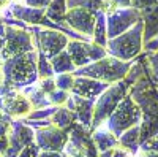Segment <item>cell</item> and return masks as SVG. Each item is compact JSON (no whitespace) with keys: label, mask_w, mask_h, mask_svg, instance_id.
<instances>
[{"label":"cell","mask_w":158,"mask_h":157,"mask_svg":"<svg viewBox=\"0 0 158 157\" xmlns=\"http://www.w3.org/2000/svg\"><path fill=\"white\" fill-rule=\"evenodd\" d=\"M118 146L125 148L131 154H136L139 149V125H135L128 129L118 137Z\"/></svg>","instance_id":"603a6c76"},{"label":"cell","mask_w":158,"mask_h":157,"mask_svg":"<svg viewBox=\"0 0 158 157\" xmlns=\"http://www.w3.org/2000/svg\"><path fill=\"white\" fill-rule=\"evenodd\" d=\"M115 5L118 8H127V7H131V0H114Z\"/></svg>","instance_id":"f35d334b"},{"label":"cell","mask_w":158,"mask_h":157,"mask_svg":"<svg viewBox=\"0 0 158 157\" xmlns=\"http://www.w3.org/2000/svg\"><path fill=\"white\" fill-rule=\"evenodd\" d=\"M142 33H144V24L141 19L130 30L108 40L106 43L108 56L123 60V62L135 60L142 52Z\"/></svg>","instance_id":"3957f363"},{"label":"cell","mask_w":158,"mask_h":157,"mask_svg":"<svg viewBox=\"0 0 158 157\" xmlns=\"http://www.w3.org/2000/svg\"><path fill=\"white\" fill-rule=\"evenodd\" d=\"M109 86L111 84L100 83L97 80H92V78L74 76L73 87L70 90V94L77 95V97H82V98H89V100H97Z\"/></svg>","instance_id":"2e32d148"},{"label":"cell","mask_w":158,"mask_h":157,"mask_svg":"<svg viewBox=\"0 0 158 157\" xmlns=\"http://www.w3.org/2000/svg\"><path fill=\"white\" fill-rule=\"evenodd\" d=\"M40 148L36 146V143L33 141V143H30L29 146H25L19 154H18V157H38L40 155Z\"/></svg>","instance_id":"836d02e7"},{"label":"cell","mask_w":158,"mask_h":157,"mask_svg":"<svg viewBox=\"0 0 158 157\" xmlns=\"http://www.w3.org/2000/svg\"><path fill=\"white\" fill-rule=\"evenodd\" d=\"M35 84H36V86L40 87V90H41V92H44L46 95H49L51 92H54V90L57 89L54 78H41V80H38Z\"/></svg>","instance_id":"4dcf8cb0"},{"label":"cell","mask_w":158,"mask_h":157,"mask_svg":"<svg viewBox=\"0 0 158 157\" xmlns=\"http://www.w3.org/2000/svg\"><path fill=\"white\" fill-rule=\"evenodd\" d=\"M5 45V24L0 25V62H2V49Z\"/></svg>","instance_id":"74e56055"},{"label":"cell","mask_w":158,"mask_h":157,"mask_svg":"<svg viewBox=\"0 0 158 157\" xmlns=\"http://www.w3.org/2000/svg\"><path fill=\"white\" fill-rule=\"evenodd\" d=\"M92 41L95 45H100L103 48H106L108 43V29H106V15L101 11L97 13V19H95V29L94 35H92Z\"/></svg>","instance_id":"cb8c5ba5"},{"label":"cell","mask_w":158,"mask_h":157,"mask_svg":"<svg viewBox=\"0 0 158 157\" xmlns=\"http://www.w3.org/2000/svg\"><path fill=\"white\" fill-rule=\"evenodd\" d=\"M128 95L141 108L142 114L158 116V81H153L150 70L130 87Z\"/></svg>","instance_id":"8992f818"},{"label":"cell","mask_w":158,"mask_h":157,"mask_svg":"<svg viewBox=\"0 0 158 157\" xmlns=\"http://www.w3.org/2000/svg\"><path fill=\"white\" fill-rule=\"evenodd\" d=\"M67 141H68V132L57 129L54 125H48L35 130V143L40 148V151L62 152Z\"/></svg>","instance_id":"4fadbf2b"},{"label":"cell","mask_w":158,"mask_h":157,"mask_svg":"<svg viewBox=\"0 0 158 157\" xmlns=\"http://www.w3.org/2000/svg\"><path fill=\"white\" fill-rule=\"evenodd\" d=\"M2 116H3V110H2V98H0V119H2Z\"/></svg>","instance_id":"60d3db41"},{"label":"cell","mask_w":158,"mask_h":157,"mask_svg":"<svg viewBox=\"0 0 158 157\" xmlns=\"http://www.w3.org/2000/svg\"><path fill=\"white\" fill-rule=\"evenodd\" d=\"M36 70H38V80L41 78H54V70L48 57H44L41 52H38V60H36Z\"/></svg>","instance_id":"484cf974"},{"label":"cell","mask_w":158,"mask_h":157,"mask_svg":"<svg viewBox=\"0 0 158 157\" xmlns=\"http://www.w3.org/2000/svg\"><path fill=\"white\" fill-rule=\"evenodd\" d=\"M35 141V130L22 119L13 121L8 130V149L3 157H18V154Z\"/></svg>","instance_id":"7c38bea8"},{"label":"cell","mask_w":158,"mask_h":157,"mask_svg":"<svg viewBox=\"0 0 158 157\" xmlns=\"http://www.w3.org/2000/svg\"><path fill=\"white\" fill-rule=\"evenodd\" d=\"M67 52L70 54L76 70L108 56L106 48L95 45L94 41H84V40H70L67 45Z\"/></svg>","instance_id":"9c48e42d"},{"label":"cell","mask_w":158,"mask_h":157,"mask_svg":"<svg viewBox=\"0 0 158 157\" xmlns=\"http://www.w3.org/2000/svg\"><path fill=\"white\" fill-rule=\"evenodd\" d=\"M141 19L144 24L142 51H146V54H155L158 51V2L142 11Z\"/></svg>","instance_id":"5bb4252c"},{"label":"cell","mask_w":158,"mask_h":157,"mask_svg":"<svg viewBox=\"0 0 158 157\" xmlns=\"http://www.w3.org/2000/svg\"><path fill=\"white\" fill-rule=\"evenodd\" d=\"M49 122H51V125L68 132L71 129V125L74 122H77V119H76V114L73 111H70L67 107H59L57 111L49 117Z\"/></svg>","instance_id":"d6986e66"},{"label":"cell","mask_w":158,"mask_h":157,"mask_svg":"<svg viewBox=\"0 0 158 157\" xmlns=\"http://www.w3.org/2000/svg\"><path fill=\"white\" fill-rule=\"evenodd\" d=\"M92 141H94L98 154L118 145V138L111 132V130L106 129V125H101L95 130H92Z\"/></svg>","instance_id":"ac0fdd59"},{"label":"cell","mask_w":158,"mask_h":157,"mask_svg":"<svg viewBox=\"0 0 158 157\" xmlns=\"http://www.w3.org/2000/svg\"><path fill=\"white\" fill-rule=\"evenodd\" d=\"M156 2L158 0H131V7L136 8L139 13H142V11L149 10L150 7H153Z\"/></svg>","instance_id":"e575fe53"},{"label":"cell","mask_w":158,"mask_h":157,"mask_svg":"<svg viewBox=\"0 0 158 157\" xmlns=\"http://www.w3.org/2000/svg\"><path fill=\"white\" fill-rule=\"evenodd\" d=\"M141 21V13L133 8V7H127V8H118L114 13L106 16V29H108V40L115 38L118 35H122L123 32L130 30L135 24Z\"/></svg>","instance_id":"8fae6325"},{"label":"cell","mask_w":158,"mask_h":157,"mask_svg":"<svg viewBox=\"0 0 158 157\" xmlns=\"http://www.w3.org/2000/svg\"><path fill=\"white\" fill-rule=\"evenodd\" d=\"M35 51L33 35L27 27L5 25V45L2 49V62L21 54Z\"/></svg>","instance_id":"ba28073f"},{"label":"cell","mask_w":158,"mask_h":157,"mask_svg":"<svg viewBox=\"0 0 158 157\" xmlns=\"http://www.w3.org/2000/svg\"><path fill=\"white\" fill-rule=\"evenodd\" d=\"M57 108H59V107H48V108L32 110L25 119H27V121H48L49 117L57 111Z\"/></svg>","instance_id":"4316f807"},{"label":"cell","mask_w":158,"mask_h":157,"mask_svg":"<svg viewBox=\"0 0 158 157\" xmlns=\"http://www.w3.org/2000/svg\"><path fill=\"white\" fill-rule=\"evenodd\" d=\"M0 98H2L3 114L11 117L13 121L25 119L29 113L33 110L29 98L22 94V90H8Z\"/></svg>","instance_id":"9a60e30c"},{"label":"cell","mask_w":158,"mask_h":157,"mask_svg":"<svg viewBox=\"0 0 158 157\" xmlns=\"http://www.w3.org/2000/svg\"><path fill=\"white\" fill-rule=\"evenodd\" d=\"M138 151H144V152H153V154H158V135L155 137H150L149 140L142 141L139 145V149Z\"/></svg>","instance_id":"1f68e13d"},{"label":"cell","mask_w":158,"mask_h":157,"mask_svg":"<svg viewBox=\"0 0 158 157\" xmlns=\"http://www.w3.org/2000/svg\"><path fill=\"white\" fill-rule=\"evenodd\" d=\"M141 119H142L141 108L133 102V98L127 94L103 125H106V129L111 130V132L118 138L123 132H127L128 129L139 125Z\"/></svg>","instance_id":"5b68a950"},{"label":"cell","mask_w":158,"mask_h":157,"mask_svg":"<svg viewBox=\"0 0 158 157\" xmlns=\"http://www.w3.org/2000/svg\"><path fill=\"white\" fill-rule=\"evenodd\" d=\"M98 157H135V154H131L125 148L117 145V146H114V148H111L108 151H104V152H100Z\"/></svg>","instance_id":"f546056e"},{"label":"cell","mask_w":158,"mask_h":157,"mask_svg":"<svg viewBox=\"0 0 158 157\" xmlns=\"http://www.w3.org/2000/svg\"><path fill=\"white\" fill-rule=\"evenodd\" d=\"M155 135H158V116L142 114V119L139 122V145Z\"/></svg>","instance_id":"44dd1931"},{"label":"cell","mask_w":158,"mask_h":157,"mask_svg":"<svg viewBox=\"0 0 158 157\" xmlns=\"http://www.w3.org/2000/svg\"><path fill=\"white\" fill-rule=\"evenodd\" d=\"M0 25H3V22H2V19H0Z\"/></svg>","instance_id":"b9f144b4"},{"label":"cell","mask_w":158,"mask_h":157,"mask_svg":"<svg viewBox=\"0 0 158 157\" xmlns=\"http://www.w3.org/2000/svg\"><path fill=\"white\" fill-rule=\"evenodd\" d=\"M52 70H54V75H63V73H73L76 70L74 63L70 57V54L67 52V49L62 51L60 54H57L56 57H52L51 60Z\"/></svg>","instance_id":"7402d4cb"},{"label":"cell","mask_w":158,"mask_h":157,"mask_svg":"<svg viewBox=\"0 0 158 157\" xmlns=\"http://www.w3.org/2000/svg\"><path fill=\"white\" fill-rule=\"evenodd\" d=\"M130 86L125 81H118L111 84L104 92L95 100V108H94V117H92V125L90 130H95L101 127L108 121V117L114 113L117 105L122 102V98L128 94Z\"/></svg>","instance_id":"277c9868"},{"label":"cell","mask_w":158,"mask_h":157,"mask_svg":"<svg viewBox=\"0 0 158 157\" xmlns=\"http://www.w3.org/2000/svg\"><path fill=\"white\" fill-rule=\"evenodd\" d=\"M36 60H38V51L35 49L27 52V54H21L2 62V73H3L2 95L8 90H21L38 81Z\"/></svg>","instance_id":"6da1fadb"},{"label":"cell","mask_w":158,"mask_h":157,"mask_svg":"<svg viewBox=\"0 0 158 157\" xmlns=\"http://www.w3.org/2000/svg\"><path fill=\"white\" fill-rule=\"evenodd\" d=\"M27 29L33 35L35 49L38 52H41L49 60L67 49L70 38L63 32L56 30V29H46V27H41V25H35V27H27Z\"/></svg>","instance_id":"52a82bcc"},{"label":"cell","mask_w":158,"mask_h":157,"mask_svg":"<svg viewBox=\"0 0 158 157\" xmlns=\"http://www.w3.org/2000/svg\"><path fill=\"white\" fill-rule=\"evenodd\" d=\"M56 81V87L60 90H67L70 92L73 87V81H74V75L73 73H63V75H56L54 76Z\"/></svg>","instance_id":"f1b7e54d"},{"label":"cell","mask_w":158,"mask_h":157,"mask_svg":"<svg viewBox=\"0 0 158 157\" xmlns=\"http://www.w3.org/2000/svg\"><path fill=\"white\" fill-rule=\"evenodd\" d=\"M135 157H158V154H153V152H144V151H138L135 154Z\"/></svg>","instance_id":"ab89813d"},{"label":"cell","mask_w":158,"mask_h":157,"mask_svg":"<svg viewBox=\"0 0 158 157\" xmlns=\"http://www.w3.org/2000/svg\"><path fill=\"white\" fill-rule=\"evenodd\" d=\"M70 111H73L76 114V119L79 124H82L85 127L92 125V117H94V108H95V100H89V98H82L77 95H70L68 102L65 103Z\"/></svg>","instance_id":"e0dca14e"},{"label":"cell","mask_w":158,"mask_h":157,"mask_svg":"<svg viewBox=\"0 0 158 157\" xmlns=\"http://www.w3.org/2000/svg\"><path fill=\"white\" fill-rule=\"evenodd\" d=\"M51 2L52 0H22L24 5L32 7V8H43V10H46L51 5Z\"/></svg>","instance_id":"d590c367"},{"label":"cell","mask_w":158,"mask_h":157,"mask_svg":"<svg viewBox=\"0 0 158 157\" xmlns=\"http://www.w3.org/2000/svg\"><path fill=\"white\" fill-rule=\"evenodd\" d=\"M21 90H22V94L29 98V102H30V105H32L33 110H40V108H48V107H51V103H49V100H48V95H46L44 92H41L36 84L27 86V87H24V89H21Z\"/></svg>","instance_id":"ffe728a7"},{"label":"cell","mask_w":158,"mask_h":157,"mask_svg":"<svg viewBox=\"0 0 158 157\" xmlns=\"http://www.w3.org/2000/svg\"><path fill=\"white\" fill-rule=\"evenodd\" d=\"M38 157H67V155L63 154V151H62V152H56V151H41Z\"/></svg>","instance_id":"8d00e7d4"},{"label":"cell","mask_w":158,"mask_h":157,"mask_svg":"<svg viewBox=\"0 0 158 157\" xmlns=\"http://www.w3.org/2000/svg\"><path fill=\"white\" fill-rule=\"evenodd\" d=\"M133 62L135 60L123 62V60H118L115 57L106 56V57H103L94 63H89L82 68L74 70L73 75L92 78V80H97V81L104 83V84H114V83L125 80V76H127L130 67L133 65Z\"/></svg>","instance_id":"7a4b0ae2"},{"label":"cell","mask_w":158,"mask_h":157,"mask_svg":"<svg viewBox=\"0 0 158 157\" xmlns=\"http://www.w3.org/2000/svg\"><path fill=\"white\" fill-rule=\"evenodd\" d=\"M70 92H67V90H60V89H56L54 92H51L48 95V100L51 103V107H65V103L68 102L70 98Z\"/></svg>","instance_id":"83f0119b"},{"label":"cell","mask_w":158,"mask_h":157,"mask_svg":"<svg viewBox=\"0 0 158 157\" xmlns=\"http://www.w3.org/2000/svg\"><path fill=\"white\" fill-rule=\"evenodd\" d=\"M104 0H67V10L68 8H84L92 13L101 11Z\"/></svg>","instance_id":"d4e9b609"},{"label":"cell","mask_w":158,"mask_h":157,"mask_svg":"<svg viewBox=\"0 0 158 157\" xmlns=\"http://www.w3.org/2000/svg\"><path fill=\"white\" fill-rule=\"evenodd\" d=\"M95 19H97V13H92L84 8H68L67 13H65V24L74 33L82 37L85 41H92Z\"/></svg>","instance_id":"30bf717a"},{"label":"cell","mask_w":158,"mask_h":157,"mask_svg":"<svg viewBox=\"0 0 158 157\" xmlns=\"http://www.w3.org/2000/svg\"><path fill=\"white\" fill-rule=\"evenodd\" d=\"M147 63H149L153 81H158V51L155 54H147Z\"/></svg>","instance_id":"d6a6232c"}]
</instances>
